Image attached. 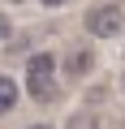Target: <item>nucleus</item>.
<instances>
[{"mask_svg":"<svg viewBox=\"0 0 125 129\" xmlns=\"http://www.w3.org/2000/svg\"><path fill=\"white\" fill-rule=\"evenodd\" d=\"M13 108H17V82L0 73V116H5V112H13Z\"/></svg>","mask_w":125,"mask_h":129,"instance_id":"obj_4","label":"nucleus"},{"mask_svg":"<svg viewBox=\"0 0 125 129\" xmlns=\"http://www.w3.org/2000/svg\"><path fill=\"white\" fill-rule=\"evenodd\" d=\"M69 129H112V125H108L99 112H78V116L69 120Z\"/></svg>","mask_w":125,"mask_h":129,"instance_id":"obj_5","label":"nucleus"},{"mask_svg":"<svg viewBox=\"0 0 125 129\" xmlns=\"http://www.w3.org/2000/svg\"><path fill=\"white\" fill-rule=\"evenodd\" d=\"M26 129H56V125H26Z\"/></svg>","mask_w":125,"mask_h":129,"instance_id":"obj_8","label":"nucleus"},{"mask_svg":"<svg viewBox=\"0 0 125 129\" xmlns=\"http://www.w3.org/2000/svg\"><path fill=\"white\" fill-rule=\"evenodd\" d=\"M82 26H86L91 39H116L125 30V9L121 5H95V9H86Z\"/></svg>","mask_w":125,"mask_h":129,"instance_id":"obj_2","label":"nucleus"},{"mask_svg":"<svg viewBox=\"0 0 125 129\" xmlns=\"http://www.w3.org/2000/svg\"><path fill=\"white\" fill-rule=\"evenodd\" d=\"M9 35H13V22H9V17H5V13H0V43H5V39H9Z\"/></svg>","mask_w":125,"mask_h":129,"instance_id":"obj_6","label":"nucleus"},{"mask_svg":"<svg viewBox=\"0 0 125 129\" xmlns=\"http://www.w3.org/2000/svg\"><path fill=\"white\" fill-rule=\"evenodd\" d=\"M65 73H69L73 82H82V78H91V73H95V52H91L86 43H82V47L73 43V47L65 52Z\"/></svg>","mask_w":125,"mask_h":129,"instance_id":"obj_3","label":"nucleus"},{"mask_svg":"<svg viewBox=\"0 0 125 129\" xmlns=\"http://www.w3.org/2000/svg\"><path fill=\"white\" fill-rule=\"evenodd\" d=\"M39 5H43V9H65L69 0H39Z\"/></svg>","mask_w":125,"mask_h":129,"instance_id":"obj_7","label":"nucleus"},{"mask_svg":"<svg viewBox=\"0 0 125 129\" xmlns=\"http://www.w3.org/2000/svg\"><path fill=\"white\" fill-rule=\"evenodd\" d=\"M26 95L35 103H52L60 95V86H56V56L52 52H35L26 60Z\"/></svg>","mask_w":125,"mask_h":129,"instance_id":"obj_1","label":"nucleus"},{"mask_svg":"<svg viewBox=\"0 0 125 129\" xmlns=\"http://www.w3.org/2000/svg\"><path fill=\"white\" fill-rule=\"evenodd\" d=\"M9 5H22V0H9Z\"/></svg>","mask_w":125,"mask_h":129,"instance_id":"obj_9","label":"nucleus"}]
</instances>
